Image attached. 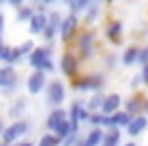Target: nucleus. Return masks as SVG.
<instances>
[{
	"label": "nucleus",
	"mask_w": 148,
	"mask_h": 146,
	"mask_svg": "<svg viewBox=\"0 0 148 146\" xmlns=\"http://www.w3.org/2000/svg\"><path fill=\"white\" fill-rule=\"evenodd\" d=\"M97 41H99V33L93 27H83L81 33L77 35V39L73 43V49H75V53L79 55V59L83 63H87V61H91L95 57V53H97Z\"/></svg>",
	"instance_id": "obj_2"
},
{
	"label": "nucleus",
	"mask_w": 148,
	"mask_h": 146,
	"mask_svg": "<svg viewBox=\"0 0 148 146\" xmlns=\"http://www.w3.org/2000/svg\"><path fill=\"white\" fill-rule=\"evenodd\" d=\"M124 132H126V136H128L130 140L140 138L144 132H148V116H146V114L134 116V118H132V122L128 124V128H126Z\"/></svg>",
	"instance_id": "obj_14"
},
{
	"label": "nucleus",
	"mask_w": 148,
	"mask_h": 146,
	"mask_svg": "<svg viewBox=\"0 0 148 146\" xmlns=\"http://www.w3.org/2000/svg\"><path fill=\"white\" fill-rule=\"evenodd\" d=\"M103 136H106V128H89L83 134V140H85L87 146H101Z\"/></svg>",
	"instance_id": "obj_21"
},
{
	"label": "nucleus",
	"mask_w": 148,
	"mask_h": 146,
	"mask_svg": "<svg viewBox=\"0 0 148 146\" xmlns=\"http://www.w3.org/2000/svg\"><path fill=\"white\" fill-rule=\"evenodd\" d=\"M6 126H8V124H6V120H4V118H0V138H2V134H4V130H6Z\"/></svg>",
	"instance_id": "obj_40"
},
{
	"label": "nucleus",
	"mask_w": 148,
	"mask_h": 146,
	"mask_svg": "<svg viewBox=\"0 0 148 146\" xmlns=\"http://www.w3.org/2000/svg\"><path fill=\"white\" fill-rule=\"evenodd\" d=\"M45 104L53 110V108H63L65 101H67V95H69V85L59 79V77H53L49 79V85L45 89Z\"/></svg>",
	"instance_id": "obj_5"
},
{
	"label": "nucleus",
	"mask_w": 148,
	"mask_h": 146,
	"mask_svg": "<svg viewBox=\"0 0 148 146\" xmlns=\"http://www.w3.org/2000/svg\"><path fill=\"white\" fill-rule=\"evenodd\" d=\"M6 146H8V144H6Z\"/></svg>",
	"instance_id": "obj_50"
},
{
	"label": "nucleus",
	"mask_w": 148,
	"mask_h": 146,
	"mask_svg": "<svg viewBox=\"0 0 148 146\" xmlns=\"http://www.w3.org/2000/svg\"><path fill=\"white\" fill-rule=\"evenodd\" d=\"M89 128H110L112 126V116L103 114V112H93L89 116Z\"/></svg>",
	"instance_id": "obj_23"
},
{
	"label": "nucleus",
	"mask_w": 148,
	"mask_h": 146,
	"mask_svg": "<svg viewBox=\"0 0 148 146\" xmlns=\"http://www.w3.org/2000/svg\"><path fill=\"white\" fill-rule=\"evenodd\" d=\"M67 118H69V110H67V108H53V110H49V114H47V118H45V130L55 132L57 126L63 124Z\"/></svg>",
	"instance_id": "obj_16"
},
{
	"label": "nucleus",
	"mask_w": 148,
	"mask_h": 146,
	"mask_svg": "<svg viewBox=\"0 0 148 146\" xmlns=\"http://www.w3.org/2000/svg\"><path fill=\"white\" fill-rule=\"evenodd\" d=\"M146 93L142 91H132L128 97H124V110L130 116H140L144 114V106H146Z\"/></svg>",
	"instance_id": "obj_11"
},
{
	"label": "nucleus",
	"mask_w": 148,
	"mask_h": 146,
	"mask_svg": "<svg viewBox=\"0 0 148 146\" xmlns=\"http://www.w3.org/2000/svg\"><path fill=\"white\" fill-rule=\"evenodd\" d=\"M81 138H83L81 132H79V134H71V136H67V138L61 142V146H77V144L81 142Z\"/></svg>",
	"instance_id": "obj_33"
},
{
	"label": "nucleus",
	"mask_w": 148,
	"mask_h": 146,
	"mask_svg": "<svg viewBox=\"0 0 148 146\" xmlns=\"http://www.w3.org/2000/svg\"><path fill=\"white\" fill-rule=\"evenodd\" d=\"M138 59H140V45H136V43H128L122 49V53H120V63L126 69L136 67L138 65Z\"/></svg>",
	"instance_id": "obj_15"
},
{
	"label": "nucleus",
	"mask_w": 148,
	"mask_h": 146,
	"mask_svg": "<svg viewBox=\"0 0 148 146\" xmlns=\"http://www.w3.org/2000/svg\"><path fill=\"white\" fill-rule=\"evenodd\" d=\"M4 45H6V43H4V39L0 37V51H2V47H4Z\"/></svg>",
	"instance_id": "obj_45"
},
{
	"label": "nucleus",
	"mask_w": 148,
	"mask_h": 146,
	"mask_svg": "<svg viewBox=\"0 0 148 146\" xmlns=\"http://www.w3.org/2000/svg\"><path fill=\"white\" fill-rule=\"evenodd\" d=\"M27 114H29V97L25 95L12 97V101L6 108V116L10 120H21V118H27Z\"/></svg>",
	"instance_id": "obj_13"
},
{
	"label": "nucleus",
	"mask_w": 148,
	"mask_h": 146,
	"mask_svg": "<svg viewBox=\"0 0 148 146\" xmlns=\"http://www.w3.org/2000/svg\"><path fill=\"white\" fill-rule=\"evenodd\" d=\"M103 2H106V4H112V2H114V0H103Z\"/></svg>",
	"instance_id": "obj_49"
},
{
	"label": "nucleus",
	"mask_w": 148,
	"mask_h": 146,
	"mask_svg": "<svg viewBox=\"0 0 148 146\" xmlns=\"http://www.w3.org/2000/svg\"><path fill=\"white\" fill-rule=\"evenodd\" d=\"M69 120L71 122H77V124H87L89 122V116H91V112L85 108V99H71V104H69Z\"/></svg>",
	"instance_id": "obj_12"
},
{
	"label": "nucleus",
	"mask_w": 148,
	"mask_h": 146,
	"mask_svg": "<svg viewBox=\"0 0 148 146\" xmlns=\"http://www.w3.org/2000/svg\"><path fill=\"white\" fill-rule=\"evenodd\" d=\"M4 29H6V16L4 12H0V37L4 35Z\"/></svg>",
	"instance_id": "obj_38"
},
{
	"label": "nucleus",
	"mask_w": 148,
	"mask_h": 146,
	"mask_svg": "<svg viewBox=\"0 0 148 146\" xmlns=\"http://www.w3.org/2000/svg\"><path fill=\"white\" fill-rule=\"evenodd\" d=\"M146 116H148V114H146Z\"/></svg>",
	"instance_id": "obj_51"
},
{
	"label": "nucleus",
	"mask_w": 148,
	"mask_h": 146,
	"mask_svg": "<svg viewBox=\"0 0 148 146\" xmlns=\"http://www.w3.org/2000/svg\"><path fill=\"white\" fill-rule=\"evenodd\" d=\"M81 59L79 55L75 53V49H65L59 57V73L65 77V79H75L77 75H81Z\"/></svg>",
	"instance_id": "obj_7"
},
{
	"label": "nucleus",
	"mask_w": 148,
	"mask_h": 146,
	"mask_svg": "<svg viewBox=\"0 0 148 146\" xmlns=\"http://www.w3.org/2000/svg\"><path fill=\"white\" fill-rule=\"evenodd\" d=\"M37 146H61V138H59L55 132H49V130H45V132L39 136V140H37Z\"/></svg>",
	"instance_id": "obj_26"
},
{
	"label": "nucleus",
	"mask_w": 148,
	"mask_h": 146,
	"mask_svg": "<svg viewBox=\"0 0 148 146\" xmlns=\"http://www.w3.org/2000/svg\"><path fill=\"white\" fill-rule=\"evenodd\" d=\"M103 39L112 47H120L124 43V23L118 21V19L108 21L106 23V29H103Z\"/></svg>",
	"instance_id": "obj_10"
},
{
	"label": "nucleus",
	"mask_w": 148,
	"mask_h": 146,
	"mask_svg": "<svg viewBox=\"0 0 148 146\" xmlns=\"http://www.w3.org/2000/svg\"><path fill=\"white\" fill-rule=\"evenodd\" d=\"M124 110V95L118 93V91H112V93H106V99H103V106H101V112L112 116L116 112Z\"/></svg>",
	"instance_id": "obj_17"
},
{
	"label": "nucleus",
	"mask_w": 148,
	"mask_h": 146,
	"mask_svg": "<svg viewBox=\"0 0 148 146\" xmlns=\"http://www.w3.org/2000/svg\"><path fill=\"white\" fill-rule=\"evenodd\" d=\"M93 2H97V4H103V0H93Z\"/></svg>",
	"instance_id": "obj_48"
},
{
	"label": "nucleus",
	"mask_w": 148,
	"mask_h": 146,
	"mask_svg": "<svg viewBox=\"0 0 148 146\" xmlns=\"http://www.w3.org/2000/svg\"><path fill=\"white\" fill-rule=\"evenodd\" d=\"M77 146H87V144H85V140H83V138H81V142H79V144H77Z\"/></svg>",
	"instance_id": "obj_46"
},
{
	"label": "nucleus",
	"mask_w": 148,
	"mask_h": 146,
	"mask_svg": "<svg viewBox=\"0 0 148 146\" xmlns=\"http://www.w3.org/2000/svg\"><path fill=\"white\" fill-rule=\"evenodd\" d=\"M144 85H142V77H140V73H136V75H132V79H130V83H128V89L130 91H140Z\"/></svg>",
	"instance_id": "obj_32"
},
{
	"label": "nucleus",
	"mask_w": 148,
	"mask_h": 146,
	"mask_svg": "<svg viewBox=\"0 0 148 146\" xmlns=\"http://www.w3.org/2000/svg\"><path fill=\"white\" fill-rule=\"evenodd\" d=\"M14 146H37V142H33V140H29V138H25V140H21V142H16Z\"/></svg>",
	"instance_id": "obj_39"
},
{
	"label": "nucleus",
	"mask_w": 148,
	"mask_h": 146,
	"mask_svg": "<svg viewBox=\"0 0 148 146\" xmlns=\"http://www.w3.org/2000/svg\"><path fill=\"white\" fill-rule=\"evenodd\" d=\"M138 65H148V45H140V59H138Z\"/></svg>",
	"instance_id": "obj_34"
},
{
	"label": "nucleus",
	"mask_w": 148,
	"mask_h": 146,
	"mask_svg": "<svg viewBox=\"0 0 148 146\" xmlns=\"http://www.w3.org/2000/svg\"><path fill=\"white\" fill-rule=\"evenodd\" d=\"M120 65H122L120 63V55L116 51H106L101 55V67H103V71H116Z\"/></svg>",
	"instance_id": "obj_22"
},
{
	"label": "nucleus",
	"mask_w": 148,
	"mask_h": 146,
	"mask_svg": "<svg viewBox=\"0 0 148 146\" xmlns=\"http://www.w3.org/2000/svg\"><path fill=\"white\" fill-rule=\"evenodd\" d=\"M23 61H27V59H25V55L21 53L18 45H12V47H10V53H8V59H6L4 65H14V67H18Z\"/></svg>",
	"instance_id": "obj_28"
},
{
	"label": "nucleus",
	"mask_w": 148,
	"mask_h": 146,
	"mask_svg": "<svg viewBox=\"0 0 148 146\" xmlns=\"http://www.w3.org/2000/svg\"><path fill=\"white\" fill-rule=\"evenodd\" d=\"M2 4H8V0H0V6H2Z\"/></svg>",
	"instance_id": "obj_47"
},
{
	"label": "nucleus",
	"mask_w": 148,
	"mask_h": 146,
	"mask_svg": "<svg viewBox=\"0 0 148 146\" xmlns=\"http://www.w3.org/2000/svg\"><path fill=\"white\" fill-rule=\"evenodd\" d=\"M83 29V21L79 19V14H73V12H65V19L59 27V41L63 45H71L75 43L77 35L81 33Z\"/></svg>",
	"instance_id": "obj_6"
},
{
	"label": "nucleus",
	"mask_w": 148,
	"mask_h": 146,
	"mask_svg": "<svg viewBox=\"0 0 148 146\" xmlns=\"http://www.w3.org/2000/svg\"><path fill=\"white\" fill-rule=\"evenodd\" d=\"M124 130L122 128H116V126H110L106 128V136H103V144L101 146H122L124 144Z\"/></svg>",
	"instance_id": "obj_20"
},
{
	"label": "nucleus",
	"mask_w": 148,
	"mask_h": 146,
	"mask_svg": "<svg viewBox=\"0 0 148 146\" xmlns=\"http://www.w3.org/2000/svg\"><path fill=\"white\" fill-rule=\"evenodd\" d=\"M132 118H134V116H130V114H128L126 110H120V112L112 114V126L126 130V128H128V124L132 122Z\"/></svg>",
	"instance_id": "obj_25"
},
{
	"label": "nucleus",
	"mask_w": 148,
	"mask_h": 146,
	"mask_svg": "<svg viewBox=\"0 0 148 146\" xmlns=\"http://www.w3.org/2000/svg\"><path fill=\"white\" fill-rule=\"evenodd\" d=\"M59 2H61V4H65V6H69V4L73 2V0H59Z\"/></svg>",
	"instance_id": "obj_44"
},
{
	"label": "nucleus",
	"mask_w": 148,
	"mask_h": 146,
	"mask_svg": "<svg viewBox=\"0 0 148 146\" xmlns=\"http://www.w3.org/2000/svg\"><path fill=\"white\" fill-rule=\"evenodd\" d=\"M21 71L14 65H0V95L12 97L21 89Z\"/></svg>",
	"instance_id": "obj_4"
},
{
	"label": "nucleus",
	"mask_w": 148,
	"mask_h": 146,
	"mask_svg": "<svg viewBox=\"0 0 148 146\" xmlns=\"http://www.w3.org/2000/svg\"><path fill=\"white\" fill-rule=\"evenodd\" d=\"M18 49H21V53H23V55H25V59H27V57L37 49V43L33 41V37H29V39H25L23 43H18Z\"/></svg>",
	"instance_id": "obj_31"
},
{
	"label": "nucleus",
	"mask_w": 148,
	"mask_h": 146,
	"mask_svg": "<svg viewBox=\"0 0 148 146\" xmlns=\"http://www.w3.org/2000/svg\"><path fill=\"white\" fill-rule=\"evenodd\" d=\"M138 73H140V77H142V85L148 87V65H142Z\"/></svg>",
	"instance_id": "obj_35"
},
{
	"label": "nucleus",
	"mask_w": 148,
	"mask_h": 146,
	"mask_svg": "<svg viewBox=\"0 0 148 146\" xmlns=\"http://www.w3.org/2000/svg\"><path fill=\"white\" fill-rule=\"evenodd\" d=\"M103 99H106V93H89L85 97V108L93 114V112H101V106H103Z\"/></svg>",
	"instance_id": "obj_24"
},
{
	"label": "nucleus",
	"mask_w": 148,
	"mask_h": 146,
	"mask_svg": "<svg viewBox=\"0 0 148 146\" xmlns=\"http://www.w3.org/2000/svg\"><path fill=\"white\" fill-rule=\"evenodd\" d=\"M14 12H16V23H27V25H29V21L35 16V12H37V10H35V6H33V4H29V2H27L25 6H21V8H18V10H14Z\"/></svg>",
	"instance_id": "obj_27"
},
{
	"label": "nucleus",
	"mask_w": 148,
	"mask_h": 146,
	"mask_svg": "<svg viewBox=\"0 0 148 146\" xmlns=\"http://www.w3.org/2000/svg\"><path fill=\"white\" fill-rule=\"evenodd\" d=\"M43 0H29V4H33V6H37V4H41Z\"/></svg>",
	"instance_id": "obj_43"
},
{
	"label": "nucleus",
	"mask_w": 148,
	"mask_h": 146,
	"mask_svg": "<svg viewBox=\"0 0 148 146\" xmlns=\"http://www.w3.org/2000/svg\"><path fill=\"white\" fill-rule=\"evenodd\" d=\"M53 55H55V43L53 45H37V49L27 57V67L31 69V71H35V69H43V65L49 61V59H53Z\"/></svg>",
	"instance_id": "obj_8"
},
{
	"label": "nucleus",
	"mask_w": 148,
	"mask_h": 146,
	"mask_svg": "<svg viewBox=\"0 0 148 146\" xmlns=\"http://www.w3.org/2000/svg\"><path fill=\"white\" fill-rule=\"evenodd\" d=\"M47 85H49V75L45 71H39V69L29 71V75L25 79V89H27L29 95H41V93H45Z\"/></svg>",
	"instance_id": "obj_9"
},
{
	"label": "nucleus",
	"mask_w": 148,
	"mask_h": 146,
	"mask_svg": "<svg viewBox=\"0 0 148 146\" xmlns=\"http://www.w3.org/2000/svg\"><path fill=\"white\" fill-rule=\"evenodd\" d=\"M57 2H59V0H43V2H41V4H45L47 8H53V6H55Z\"/></svg>",
	"instance_id": "obj_41"
},
{
	"label": "nucleus",
	"mask_w": 148,
	"mask_h": 146,
	"mask_svg": "<svg viewBox=\"0 0 148 146\" xmlns=\"http://www.w3.org/2000/svg\"><path fill=\"white\" fill-rule=\"evenodd\" d=\"M101 19H103V8H101V4H97V2H91V4L87 6V10L83 12V16H81L83 27H93V29H95V25H97Z\"/></svg>",
	"instance_id": "obj_18"
},
{
	"label": "nucleus",
	"mask_w": 148,
	"mask_h": 146,
	"mask_svg": "<svg viewBox=\"0 0 148 146\" xmlns=\"http://www.w3.org/2000/svg\"><path fill=\"white\" fill-rule=\"evenodd\" d=\"M27 2H29V0H8V6H10V8H14V10H18V8H21V6H25Z\"/></svg>",
	"instance_id": "obj_37"
},
{
	"label": "nucleus",
	"mask_w": 148,
	"mask_h": 146,
	"mask_svg": "<svg viewBox=\"0 0 148 146\" xmlns=\"http://www.w3.org/2000/svg\"><path fill=\"white\" fill-rule=\"evenodd\" d=\"M122 146H138V142H136V140H128V142H124Z\"/></svg>",
	"instance_id": "obj_42"
},
{
	"label": "nucleus",
	"mask_w": 148,
	"mask_h": 146,
	"mask_svg": "<svg viewBox=\"0 0 148 146\" xmlns=\"http://www.w3.org/2000/svg\"><path fill=\"white\" fill-rule=\"evenodd\" d=\"M10 47H12V45H4V47H2V51H0V63H2V65H4V63H6V59H8Z\"/></svg>",
	"instance_id": "obj_36"
},
{
	"label": "nucleus",
	"mask_w": 148,
	"mask_h": 146,
	"mask_svg": "<svg viewBox=\"0 0 148 146\" xmlns=\"http://www.w3.org/2000/svg\"><path fill=\"white\" fill-rule=\"evenodd\" d=\"M108 87V77L103 71H91V73H81L75 79L69 81V89L75 95H89V93H103Z\"/></svg>",
	"instance_id": "obj_1"
},
{
	"label": "nucleus",
	"mask_w": 148,
	"mask_h": 146,
	"mask_svg": "<svg viewBox=\"0 0 148 146\" xmlns=\"http://www.w3.org/2000/svg\"><path fill=\"white\" fill-rule=\"evenodd\" d=\"M91 2H93V0H73V2L67 6V12H73V14H79L81 16Z\"/></svg>",
	"instance_id": "obj_29"
},
{
	"label": "nucleus",
	"mask_w": 148,
	"mask_h": 146,
	"mask_svg": "<svg viewBox=\"0 0 148 146\" xmlns=\"http://www.w3.org/2000/svg\"><path fill=\"white\" fill-rule=\"evenodd\" d=\"M63 19H65V14L61 12V10H57V8H51L49 12H47V21H49V25L51 27H61V23H63Z\"/></svg>",
	"instance_id": "obj_30"
},
{
	"label": "nucleus",
	"mask_w": 148,
	"mask_h": 146,
	"mask_svg": "<svg viewBox=\"0 0 148 146\" xmlns=\"http://www.w3.org/2000/svg\"><path fill=\"white\" fill-rule=\"evenodd\" d=\"M47 25H49V21H47V14H43V12H35V16L29 21V33H31V37H41L43 35V31L47 29Z\"/></svg>",
	"instance_id": "obj_19"
},
{
	"label": "nucleus",
	"mask_w": 148,
	"mask_h": 146,
	"mask_svg": "<svg viewBox=\"0 0 148 146\" xmlns=\"http://www.w3.org/2000/svg\"><path fill=\"white\" fill-rule=\"evenodd\" d=\"M31 132H33V122H31L29 118L10 120L0 140H2L4 144H8V146H14L16 142H21V140L29 138V134H31Z\"/></svg>",
	"instance_id": "obj_3"
}]
</instances>
